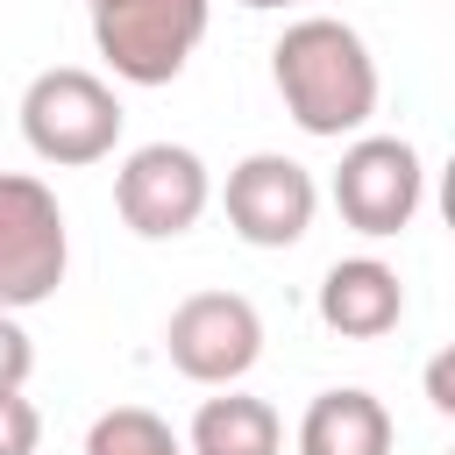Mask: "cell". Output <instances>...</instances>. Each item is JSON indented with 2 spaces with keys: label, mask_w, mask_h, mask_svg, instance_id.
<instances>
[{
  "label": "cell",
  "mask_w": 455,
  "mask_h": 455,
  "mask_svg": "<svg viewBox=\"0 0 455 455\" xmlns=\"http://www.w3.org/2000/svg\"><path fill=\"white\" fill-rule=\"evenodd\" d=\"M270 78H277L284 114L306 135H320V142H341V135H355L377 114V57L334 14L291 21L277 36V50H270Z\"/></svg>",
  "instance_id": "1"
},
{
  "label": "cell",
  "mask_w": 455,
  "mask_h": 455,
  "mask_svg": "<svg viewBox=\"0 0 455 455\" xmlns=\"http://www.w3.org/2000/svg\"><path fill=\"white\" fill-rule=\"evenodd\" d=\"M21 135L43 164H64V171L100 164L121 142V100H114L107 78H92L78 64L36 71L28 92H21Z\"/></svg>",
  "instance_id": "2"
},
{
  "label": "cell",
  "mask_w": 455,
  "mask_h": 455,
  "mask_svg": "<svg viewBox=\"0 0 455 455\" xmlns=\"http://www.w3.org/2000/svg\"><path fill=\"white\" fill-rule=\"evenodd\" d=\"M64 263H71V235L57 192L28 171H0V313L43 306L64 284Z\"/></svg>",
  "instance_id": "3"
},
{
  "label": "cell",
  "mask_w": 455,
  "mask_h": 455,
  "mask_svg": "<svg viewBox=\"0 0 455 455\" xmlns=\"http://www.w3.org/2000/svg\"><path fill=\"white\" fill-rule=\"evenodd\" d=\"M213 0H100L92 7V43L128 85H171L199 36H206Z\"/></svg>",
  "instance_id": "4"
},
{
  "label": "cell",
  "mask_w": 455,
  "mask_h": 455,
  "mask_svg": "<svg viewBox=\"0 0 455 455\" xmlns=\"http://www.w3.org/2000/svg\"><path fill=\"white\" fill-rule=\"evenodd\" d=\"M164 355H171L178 377L228 391L235 377L256 370V355H263V320H256V306H249L242 291H192V299H178L171 320H164Z\"/></svg>",
  "instance_id": "5"
},
{
  "label": "cell",
  "mask_w": 455,
  "mask_h": 455,
  "mask_svg": "<svg viewBox=\"0 0 455 455\" xmlns=\"http://www.w3.org/2000/svg\"><path fill=\"white\" fill-rule=\"evenodd\" d=\"M427 199V171H419V149L398 142V135H355L341 149V171H334V206L355 235L384 242L398 228H412Z\"/></svg>",
  "instance_id": "6"
},
{
  "label": "cell",
  "mask_w": 455,
  "mask_h": 455,
  "mask_svg": "<svg viewBox=\"0 0 455 455\" xmlns=\"http://www.w3.org/2000/svg\"><path fill=\"white\" fill-rule=\"evenodd\" d=\"M206 199H213V178H206L199 149H185V142H142L114 171V206L142 242H171V235L199 228Z\"/></svg>",
  "instance_id": "7"
},
{
  "label": "cell",
  "mask_w": 455,
  "mask_h": 455,
  "mask_svg": "<svg viewBox=\"0 0 455 455\" xmlns=\"http://www.w3.org/2000/svg\"><path fill=\"white\" fill-rule=\"evenodd\" d=\"M220 206H228V228L249 249H291V242H306L320 192H313V171L306 164H291L277 149H256V156H242L228 171Z\"/></svg>",
  "instance_id": "8"
},
{
  "label": "cell",
  "mask_w": 455,
  "mask_h": 455,
  "mask_svg": "<svg viewBox=\"0 0 455 455\" xmlns=\"http://www.w3.org/2000/svg\"><path fill=\"white\" fill-rule=\"evenodd\" d=\"M320 320L348 341H377L405 320V284L391 263L377 256H341L327 277H320Z\"/></svg>",
  "instance_id": "9"
},
{
  "label": "cell",
  "mask_w": 455,
  "mask_h": 455,
  "mask_svg": "<svg viewBox=\"0 0 455 455\" xmlns=\"http://www.w3.org/2000/svg\"><path fill=\"white\" fill-rule=\"evenodd\" d=\"M299 455H391V412L363 384L320 391L299 419Z\"/></svg>",
  "instance_id": "10"
},
{
  "label": "cell",
  "mask_w": 455,
  "mask_h": 455,
  "mask_svg": "<svg viewBox=\"0 0 455 455\" xmlns=\"http://www.w3.org/2000/svg\"><path fill=\"white\" fill-rule=\"evenodd\" d=\"M277 448H284V419L249 391L206 398L185 434V455H277Z\"/></svg>",
  "instance_id": "11"
},
{
  "label": "cell",
  "mask_w": 455,
  "mask_h": 455,
  "mask_svg": "<svg viewBox=\"0 0 455 455\" xmlns=\"http://www.w3.org/2000/svg\"><path fill=\"white\" fill-rule=\"evenodd\" d=\"M85 455H185V441H178L149 405H114V412L92 419Z\"/></svg>",
  "instance_id": "12"
},
{
  "label": "cell",
  "mask_w": 455,
  "mask_h": 455,
  "mask_svg": "<svg viewBox=\"0 0 455 455\" xmlns=\"http://www.w3.org/2000/svg\"><path fill=\"white\" fill-rule=\"evenodd\" d=\"M43 441V412L21 391H0V455H36Z\"/></svg>",
  "instance_id": "13"
},
{
  "label": "cell",
  "mask_w": 455,
  "mask_h": 455,
  "mask_svg": "<svg viewBox=\"0 0 455 455\" xmlns=\"http://www.w3.org/2000/svg\"><path fill=\"white\" fill-rule=\"evenodd\" d=\"M28 370H36V348H28L21 320H14V313H0V391H21V384H28Z\"/></svg>",
  "instance_id": "14"
},
{
  "label": "cell",
  "mask_w": 455,
  "mask_h": 455,
  "mask_svg": "<svg viewBox=\"0 0 455 455\" xmlns=\"http://www.w3.org/2000/svg\"><path fill=\"white\" fill-rule=\"evenodd\" d=\"M242 7H299V0H242Z\"/></svg>",
  "instance_id": "15"
},
{
  "label": "cell",
  "mask_w": 455,
  "mask_h": 455,
  "mask_svg": "<svg viewBox=\"0 0 455 455\" xmlns=\"http://www.w3.org/2000/svg\"><path fill=\"white\" fill-rule=\"evenodd\" d=\"M85 7H100V0H85Z\"/></svg>",
  "instance_id": "16"
}]
</instances>
